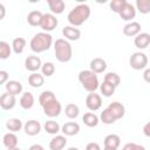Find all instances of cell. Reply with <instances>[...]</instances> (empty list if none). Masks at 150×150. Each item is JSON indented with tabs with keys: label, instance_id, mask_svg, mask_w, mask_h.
Masks as SVG:
<instances>
[{
	"label": "cell",
	"instance_id": "f6af8a7d",
	"mask_svg": "<svg viewBox=\"0 0 150 150\" xmlns=\"http://www.w3.org/2000/svg\"><path fill=\"white\" fill-rule=\"evenodd\" d=\"M28 150H45V149H43V146L40 145V144H33V145H30V148H29Z\"/></svg>",
	"mask_w": 150,
	"mask_h": 150
},
{
	"label": "cell",
	"instance_id": "30bf717a",
	"mask_svg": "<svg viewBox=\"0 0 150 150\" xmlns=\"http://www.w3.org/2000/svg\"><path fill=\"white\" fill-rule=\"evenodd\" d=\"M23 130L28 136H35L41 131V124L36 120H29L25 123Z\"/></svg>",
	"mask_w": 150,
	"mask_h": 150
},
{
	"label": "cell",
	"instance_id": "ffe728a7",
	"mask_svg": "<svg viewBox=\"0 0 150 150\" xmlns=\"http://www.w3.org/2000/svg\"><path fill=\"white\" fill-rule=\"evenodd\" d=\"M42 18H43V14L40 12V11H32L28 15H27V22L35 27V26H41V22H42Z\"/></svg>",
	"mask_w": 150,
	"mask_h": 150
},
{
	"label": "cell",
	"instance_id": "484cf974",
	"mask_svg": "<svg viewBox=\"0 0 150 150\" xmlns=\"http://www.w3.org/2000/svg\"><path fill=\"white\" fill-rule=\"evenodd\" d=\"M49 9L54 14H61L64 11V2L62 0H48Z\"/></svg>",
	"mask_w": 150,
	"mask_h": 150
},
{
	"label": "cell",
	"instance_id": "f35d334b",
	"mask_svg": "<svg viewBox=\"0 0 150 150\" xmlns=\"http://www.w3.org/2000/svg\"><path fill=\"white\" fill-rule=\"evenodd\" d=\"M125 4H127V0H112L110 2V8L112 12L120 14V12L122 11V8L124 7Z\"/></svg>",
	"mask_w": 150,
	"mask_h": 150
},
{
	"label": "cell",
	"instance_id": "836d02e7",
	"mask_svg": "<svg viewBox=\"0 0 150 150\" xmlns=\"http://www.w3.org/2000/svg\"><path fill=\"white\" fill-rule=\"evenodd\" d=\"M43 128H45V130H46L48 134H52V135L59 132V130H60V125L57 124V122H55V121H53V120L47 121V122L45 123Z\"/></svg>",
	"mask_w": 150,
	"mask_h": 150
},
{
	"label": "cell",
	"instance_id": "7a4b0ae2",
	"mask_svg": "<svg viewBox=\"0 0 150 150\" xmlns=\"http://www.w3.org/2000/svg\"><path fill=\"white\" fill-rule=\"evenodd\" d=\"M52 43H53L52 35L46 33V32H41V33L35 34L32 38L29 46L34 53H42V52L48 50L50 48Z\"/></svg>",
	"mask_w": 150,
	"mask_h": 150
},
{
	"label": "cell",
	"instance_id": "2e32d148",
	"mask_svg": "<svg viewBox=\"0 0 150 150\" xmlns=\"http://www.w3.org/2000/svg\"><path fill=\"white\" fill-rule=\"evenodd\" d=\"M105 68H107V62L101 57H95L90 61V70L94 71L95 74L103 73Z\"/></svg>",
	"mask_w": 150,
	"mask_h": 150
},
{
	"label": "cell",
	"instance_id": "8fae6325",
	"mask_svg": "<svg viewBox=\"0 0 150 150\" xmlns=\"http://www.w3.org/2000/svg\"><path fill=\"white\" fill-rule=\"evenodd\" d=\"M107 109L112 114V116L115 117L116 121L120 120V118H122V117L124 116V112H125L124 105H123L122 103H120V102H111V103L107 107Z\"/></svg>",
	"mask_w": 150,
	"mask_h": 150
},
{
	"label": "cell",
	"instance_id": "681fc988",
	"mask_svg": "<svg viewBox=\"0 0 150 150\" xmlns=\"http://www.w3.org/2000/svg\"><path fill=\"white\" fill-rule=\"evenodd\" d=\"M8 150H21V149H19V148H14V149H8Z\"/></svg>",
	"mask_w": 150,
	"mask_h": 150
},
{
	"label": "cell",
	"instance_id": "7bdbcfd3",
	"mask_svg": "<svg viewBox=\"0 0 150 150\" xmlns=\"http://www.w3.org/2000/svg\"><path fill=\"white\" fill-rule=\"evenodd\" d=\"M143 134L146 137H150V121L144 124V127H143Z\"/></svg>",
	"mask_w": 150,
	"mask_h": 150
},
{
	"label": "cell",
	"instance_id": "b9f144b4",
	"mask_svg": "<svg viewBox=\"0 0 150 150\" xmlns=\"http://www.w3.org/2000/svg\"><path fill=\"white\" fill-rule=\"evenodd\" d=\"M7 79H8V73L6 70H0V83L1 84L6 83Z\"/></svg>",
	"mask_w": 150,
	"mask_h": 150
},
{
	"label": "cell",
	"instance_id": "d590c367",
	"mask_svg": "<svg viewBox=\"0 0 150 150\" xmlns=\"http://www.w3.org/2000/svg\"><path fill=\"white\" fill-rule=\"evenodd\" d=\"M11 47H9V43H7L6 41H0V57L2 60L7 59L9 55H11Z\"/></svg>",
	"mask_w": 150,
	"mask_h": 150
},
{
	"label": "cell",
	"instance_id": "ee69618b",
	"mask_svg": "<svg viewBox=\"0 0 150 150\" xmlns=\"http://www.w3.org/2000/svg\"><path fill=\"white\" fill-rule=\"evenodd\" d=\"M143 79H144L145 82L150 83V68H146V69L144 70V73H143Z\"/></svg>",
	"mask_w": 150,
	"mask_h": 150
},
{
	"label": "cell",
	"instance_id": "f546056e",
	"mask_svg": "<svg viewBox=\"0 0 150 150\" xmlns=\"http://www.w3.org/2000/svg\"><path fill=\"white\" fill-rule=\"evenodd\" d=\"M6 128H7L9 131H13V132L19 131V130L22 128V122H21V120H19V118H9V120H7V122H6Z\"/></svg>",
	"mask_w": 150,
	"mask_h": 150
},
{
	"label": "cell",
	"instance_id": "277c9868",
	"mask_svg": "<svg viewBox=\"0 0 150 150\" xmlns=\"http://www.w3.org/2000/svg\"><path fill=\"white\" fill-rule=\"evenodd\" d=\"M79 81L89 93H95V90L100 87L97 75L91 70H81L79 73Z\"/></svg>",
	"mask_w": 150,
	"mask_h": 150
},
{
	"label": "cell",
	"instance_id": "ac0fdd59",
	"mask_svg": "<svg viewBox=\"0 0 150 150\" xmlns=\"http://www.w3.org/2000/svg\"><path fill=\"white\" fill-rule=\"evenodd\" d=\"M67 144V138L62 135H56L52 138L49 142V149L50 150H62Z\"/></svg>",
	"mask_w": 150,
	"mask_h": 150
},
{
	"label": "cell",
	"instance_id": "d6a6232c",
	"mask_svg": "<svg viewBox=\"0 0 150 150\" xmlns=\"http://www.w3.org/2000/svg\"><path fill=\"white\" fill-rule=\"evenodd\" d=\"M115 88H116V87H114L112 84H110V83H108V82H105V81H103V83L100 84L101 93H102L103 96H105V97L111 96V95L115 93Z\"/></svg>",
	"mask_w": 150,
	"mask_h": 150
},
{
	"label": "cell",
	"instance_id": "8992f818",
	"mask_svg": "<svg viewBox=\"0 0 150 150\" xmlns=\"http://www.w3.org/2000/svg\"><path fill=\"white\" fill-rule=\"evenodd\" d=\"M42 109H43V112L45 115L49 116V117H56L60 115L61 110H62V107H61V103L55 98L48 101L47 103H45L42 105Z\"/></svg>",
	"mask_w": 150,
	"mask_h": 150
},
{
	"label": "cell",
	"instance_id": "1f68e13d",
	"mask_svg": "<svg viewBox=\"0 0 150 150\" xmlns=\"http://www.w3.org/2000/svg\"><path fill=\"white\" fill-rule=\"evenodd\" d=\"M136 8L142 14L150 13V0H136Z\"/></svg>",
	"mask_w": 150,
	"mask_h": 150
},
{
	"label": "cell",
	"instance_id": "74e56055",
	"mask_svg": "<svg viewBox=\"0 0 150 150\" xmlns=\"http://www.w3.org/2000/svg\"><path fill=\"white\" fill-rule=\"evenodd\" d=\"M41 71H42V75H45V76H52L55 73L54 63L53 62H45L41 67Z\"/></svg>",
	"mask_w": 150,
	"mask_h": 150
},
{
	"label": "cell",
	"instance_id": "8d00e7d4",
	"mask_svg": "<svg viewBox=\"0 0 150 150\" xmlns=\"http://www.w3.org/2000/svg\"><path fill=\"white\" fill-rule=\"evenodd\" d=\"M53 98H55V95H54L53 91H50V90H45V91H42V93L40 94V96H39L40 105L42 107L45 103H47L48 101H50V100H53Z\"/></svg>",
	"mask_w": 150,
	"mask_h": 150
},
{
	"label": "cell",
	"instance_id": "e575fe53",
	"mask_svg": "<svg viewBox=\"0 0 150 150\" xmlns=\"http://www.w3.org/2000/svg\"><path fill=\"white\" fill-rule=\"evenodd\" d=\"M100 118H101V121H102L103 123H105V124H112V123L116 122L115 117L112 116V114H111L107 108L103 109V111H102L101 115H100Z\"/></svg>",
	"mask_w": 150,
	"mask_h": 150
},
{
	"label": "cell",
	"instance_id": "4316f807",
	"mask_svg": "<svg viewBox=\"0 0 150 150\" xmlns=\"http://www.w3.org/2000/svg\"><path fill=\"white\" fill-rule=\"evenodd\" d=\"M82 121L89 128H94L98 124V117L94 112H86L82 117Z\"/></svg>",
	"mask_w": 150,
	"mask_h": 150
},
{
	"label": "cell",
	"instance_id": "9c48e42d",
	"mask_svg": "<svg viewBox=\"0 0 150 150\" xmlns=\"http://www.w3.org/2000/svg\"><path fill=\"white\" fill-rule=\"evenodd\" d=\"M25 67L27 70L29 71H36L39 70L41 67H42V62H41V59L36 55H30L28 56L26 60H25Z\"/></svg>",
	"mask_w": 150,
	"mask_h": 150
},
{
	"label": "cell",
	"instance_id": "d6986e66",
	"mask_svg": "<svg viewBox=\"0 0 150 150\" xmlns=\"http://www.w3.org/2000/svg\"><path fill=\"white\" fill-rule=\"evenodd\" d=\"M5 88H6V93H9V94H12L14 96L21 94V91H22V84H21V82L15 81V80L8 81L5 84Z\"/></svg>",
	"mask_w": 150,
	"mask_h": 150
},
{
	"label": "cell",
	"instance_id": "7402d4cb",
	"mask_svg": "<svg viewBox=\"0 0 150 150\" xmlns=\"http://www.w3.org/2000/svg\"><path fill=\"white\" fill-rule=\"evenodd\" d=\"M20 105L23 109H30L34 105V96L32 93L26 91L20 97Z\"/></svg>",
	"mask_w": 150,
	"mask_h": 150
},
{
	"label": "cell",
	"instance_id": "c3c4849f",
	"mask_svg": "<svg viewBox=\"0 0 150 150\" xmlns=\"http://www.w3.org/2000/svg\"><path fill=\"white\" fill-rule=\"evenodd\" d=\"M67 150H79L77 148H74V146H71V148H68Z\"/></svg>",
	"mask_w": 150,
	"mask_h": 150
},
{
	"label": "cell",
	"instance_id": "e0dca14e",
	"mask_svg": "<svg viewBox=\"0 0 150 150\" xmlns=\"http://www.w3.org/2000/svg\"><path fill=\"white\" fill-rule=\"evenodd\" d=\"M134 43L139 49L146 48L150 45V34L149 33H139L137 36H135Z\"/></svg>",
	"mask_w": 150,
	"mask_h": 150
},
{
	"label": "cell",
	"instance_id": "44dd1931",
	"mask_svg": "<svg viewBox=\"0 0 150 150\" xmlns=\"http://www.w3.org/2000/svg\"><path fill=\"white\" fill-rule=\"evenodd\" d=\"M62 132L66 136H74L77 135L80 131V125L76 122H67L66 124L62 125Z\"/></svg>",
	"mask_w": 150,
	"mask_h": 150
},
{
	"label": "cell",
	"instance_id": "7dc6e473",
	"mask_svg": "<svg viewBox=\"0 0 150 150\" xmlns=\"http://www.w3.org/2000/svg\"><path fill=\"white\" fill-rule=\"evenodd\" d=\"M103 150H117V149H114V148H105V146H104Z\"/></svg>",
	"mask_w": 150,
	"mask_h": 150
},
{
	"label": "cell",
	"instance_id": "4fadbf2b",
	"mask_svg": "<svg viewBox=\"0 0 150 150\" xmlns=\"http://www.w3.org/2000/svg\"><path fill=\"white\" fill-rule=\"evenodd\" d=\"M139 33H141V23L137 21L129 22L123 27V34L127 36H137Z\"/></svg>",
	"mask_w": 150,
	"mask_h": 150
},
{
	"label": "cell",
	"instance_id": "ab89813d",
	"mask_svg": "<svg viewBox=\"0 0 150 150\" xmlns=\"http://www.w3.org/2000/svg\"><path fill=\"white\" fill-rule=\"evenodd\" d=\"M122 150H146L143 145H139V144H136V143H127Z\"/></svg>",
	"mask_w": 150,
	"mask_h": 150
},
{
	"label": "cell",
	"instance_id": "d4e9b609",
	"mask_svg": "<svg viewBox=\"0 0 150 150\" xmlns=\"http://www.w3.org/2000/svg\"><path fill=\"white\" fill-rule=\"evenodd\" d=\"M28 83L33 88H40L45 83V77H43V75H41L39 73H33L28 76Z\"/></svg>",
	"mask_w": 150,
	"mask_h": 150
},
{
	"label": "cell",
	"instance_id": "bcb514c9",
	"mask_svg": "<svg viewBox=\"0 0 150 150\" xmlns=\"http://www.w3.org/2000/svg\"><path fill=\"white\" fill-rule=\"evenodd\" d=\"M0 9H1V19H2L4 15H5V7H4L2 4H0Z\"/></svg>",
	"mask_w": 150,
	"mask_h": 150
},
{
	"label": "cell",
	"instance_id": "3957f363",
	"mask_svg": "<svg viewBox=\"0 0 150 150\" xmlns=\"http://www.w3.org/2000/svg\"><path fill=\"white\" fill-rule=\"evenodd\" d=\"M55 56L60 62H68L73 56V48L64 39H57L54 43Z\"/></svg>",
	"mask_w": 150,
	"mask_h": 150
},
{
	"label": "cell",
	"instance_id": "83f0119b",
	"mask_svg": "<svg viewBox=\"0 0 150 150\" xmlns=\"http://www.w3.org/2000/svg\"><path fill=\"white\" fill-rule=\"evenodd\" d=\"M26 47V40L23 38H15L12 42V48L15 54H21Z\"/></svg>",
	"mask_w": 150,
	"mask_h": 150
},
{
	"label": "cell",
	"instance_id": "9a60e30c",
	"mask_svg": "<svg viewBox=\"0 0 150 150\" xmlns=\"http://www.w3.org/2000/svg\"><path fill=\"white\" fill-rule=\"evenodd\" d=\"M136 15V9L134 7V5H131L130 2L127 1V4L124 5V7L122 8V11L120 12V16L125 20V21H129L131 19H134Z\"/></svg>",
	"mask_w": 150,
	"mask_h": 150
},
{
	"label": "cell",
	"instance_id": "60d3db41",
	"mask_svg": "<svg viewBox=\"0 0 150 150\" xmlns=\"http://www.w3.org/2000/svg\"><path fill=\"white\" fill-rule=\"evenodd\" d=\"M86 150H101V148H100V145H98L97 143H95V142H90V143L87 144Z\"/></svg>",
	"mask_w": 150,
	"mask_h": 150
},
{
	"label": "cell",
	"instance_id": "cb8c5ba5",
	"mask_svg": "<svg viewBox=\"0 0 150 150\" xmlns=\"http://www.w3.org/2000/svg\"><path fill=\"white\" fill-rule=\"evenodd\" d=\"M2 141H4V145H5L7 149H14V148H16V145H18V137H16V135L13 134V132L5 134Z\"/></svg>",
	"mask_w": 150,
	"mask_h": 150
},
{
	"label": "cell",
	"instance_id": "5b68a950",
	"mask_svg": "<svg viewBox=\"0 0 150 150\" xmlns=\"http://www.w3.org/2000/svg\"><path fill=\"white\" fill-rule=\"evenodd\" d=\"M129 63L131 66L132 69L135 70H141V69H144L148 64V56L144 54V53H141V52H136L134 53L130 59H129Z\"/></svg>",
	"mask_w": 150,
	"mask_h": 150
},
{
	"label": "cell",
	"instance_id": "f1b7e54d",
	"mask_svg": "<svg viewBox=\"0 0 150 150\" xmlns=\"http://www.w3.org/2000/svg\"><path fill=\"white\" fill-rule=\"evenodd\" d=\"M79 112H80V108L74 104V103H69L66 105V109H64V114L68 118H76L79 116Z\"/></svg>",
	"mask_w": 150,
	"mask_h": 150
},
{
	"label": "cell",
	"instance_id": "5bb4252c",
	"mask_svg": "<svg viewBox=\"0 0 150 150\" xmlns=\"http://www.w3.org/2000/svg\"><path fill=\"white\" fill-rule=\"evenodd\" d=\"M62 34L66 39L71 40V41H76L80 39L81 36V32L79 28H75L74 26H66L62 29Z\"/></svg>",
	"mask_w": 150,
	"mask_h": 150
},
{
	"label": "cell",
	"instance_id": "603a6c76",
	"mask_svg": "<svg viewBox=\"0 0 150 150\" xmlns=\"http://www.w3.org/2000/svg\"><path fill=\"white\" fill-rule=\"evenodd\" d=\"M121 144V138L118 135H115V134H110V135H107L105 138H104V146L105 148H114V149H117Z\"/></svg>",
	"mask_w": 150,
	"mask_h": 150
},
{
	"label": "cell",
	"instance_id": "ba28073f",
	"mask_svg": "<svg viewBox=\"0 0 150 150\" xmlns=\"http://www.w3.org/2000/svg\"><path fill=\"white\" fill-rule=\"evenodd\" d=\"M86 105L89 110H98L102 105V98L98 94H95V93H90L88 94L87 98H86Z\"/></svg>",
	"mask_w": 150,
	"mask_h": 150
},
{
	"label": "cell",
	"instance_id": "7c38bea8",
	"mask_svg": "<svg viewBox=\"0 0 150 150\" xmlns=\"http://www.w3.org/2000/svg\"><path fill=\"white\" fill-rule=\"evenodd\" d=\"M15 103H16L15 96L12 95V94H9V93H5V94H2L1 97H0V105H1V108L5 109V110H9V109L14 108Z\"/></svg>",
	"mask_w": 150,
	"mask_h": 150
},
{
	"label": "cell",
	"instance_id": "6da1fadb",
	"mask_svg": "<svg viewBox=\"0 0 150 150\" xmlns=\"http://www.w3.org/2000/svg\"><path fill=\"white\" fill-rule=\"evenodd\" d=\"M89 16H90V7L86 4H81L74 7L68 13L67 19L71 26L76 27V26H81L84 21H87Z\"/></svg>",
	"mask_w": 150,
	"mask_h": 150
},
{
	"label": "cell",
	"instance_id": "4dcf8cb0",
	"mask_svg": "<svg viewBox=\"0 0 150 150\" xmlns=\"http://www.w3.org/2000/svg\"><path fill=\"white\" fill-rule=\"evenodd\" d=\"M104 81L108 82V83H110V84H112L114 87H117L121 83V77H120L118 74L110 71V73H107L104 75Z\"/></svg>",
	"mask_w": 150,
	"mask_h": 150
},
{
	"label": "cell",
	"instance_id": "52a82bcc",
	"mask_svg": "<svg viewBox=\"0 0 150 150\" xmlns=\"http://www.w3.org/2000/svg\"><path fill=\"white\" fill-rule=\"evenodd\" d=\"M57 23H59V21H57V19H56L53 14L46 13V14H43L42 22H41V26H40V27H41L45 32H50V30H53V29L56 28Z\"/></svg>",
	"mask_w": 150,
	"mask_h": 150
}]
</instances>
